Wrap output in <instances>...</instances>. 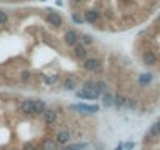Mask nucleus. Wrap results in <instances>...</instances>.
I'll return each mask as SVG.
<instances>
[{
  "label": "nucleus",
  "mask_w": 160,
  "mask_h": 150,
  "mask_svg": "<svg viewBox=\"0 0 160 150\" xmlns=\"http://www.w3.org/2000/svg\"><path fill=\"white\" fill-rule=\"evenodd\" d=\"M133 56L138 70L122 63V85L127 99L141 103L160 100V11L143 28L133 42Z\"/></svg>",
  "instance_id": "obj_1"
},
{
  "label": "nucleus",
  "mask_w": 160,
  "mask_h": 150,
  "mask_svg": "<svg viewBox=\"0 0 160 150\" xmlns=\"http://www.w3.org/2000/svg\"><path fill=\"white\" fill-rule=\"evenodd\" d=\"M72 110H74V111H78V113H85V114H93V113L99 111V106H98V105L77 103V105H72Z\"/></svg>",
  "instance_id": "obj_2"
}]
</instances>
